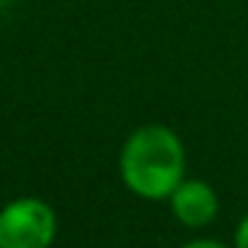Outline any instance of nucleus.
<instances>
[{"instance_id":"obj_1","label":"nucleus","mask_w":248,"mask_h":248,"mask_svg":"<svg viewBox=\"0 0 248 248\" xmlns=\"http://www.w3.org/2000/svg\"><path fill=\"white\" fill-rule=\"evenodd\" d=\"M187 157L179 136L166 125H144L125 139L120 176L125 187L144 200H163L184 179Z\"/></svg>"},{"instance_id":"obj_2","label":"nucleus","mask_w":248,"mask_h":248,"mask_svg":"<svg viewBox=\"0 0 248 248\" xmlns=\"http://www.w3.org/2000/svg\"><path fill=\"white\" fill-rule=\"evenodd\" d=\"M56 237V214L40 198H19L0 211V248H48Z\"/></svg>"},{"instance_id":"obj_5","label":"nucleus","mask_w":248,"mask_h":248,"mask_svg":"<svg viewBox=\"0 0 248 248\" xmlns=\"http://www.w3.org/2000/svg\"><path fill=\"white\" fill-rule=\"evenodd\" d=\"M184 248H227V246L219 243V240H192V243H187Z\"/></svg>"},{"instance_id":"obj_3","label":"nucleus","mask_w":248,"mask_h":248,"mask_svg":"<svg viewBox=\"0 0 248 248\" xmlns=\"http://www.w3.org/2000/svg\"><path fill=\"white\" fill-rule=\"evenodd\" d=\"M171 211L184 227H205L219 211L216 192L200 179H182L179 187L168 195Z\"/></svg>"},{"instance_id":"obj_4","label":"nucleus","mask_w":248,"mask_h":248,"mask_svg":"<svg viewBox=\"0 0 248 248\" xmlns=\"http://www.w3.org/2000/svg\"><path fill=\"white\" fill-rule=\"evenodd\" d=\"M235 246L237 248H248V216H243V221L235 230Z\"/></svg>"}]
</instances>
